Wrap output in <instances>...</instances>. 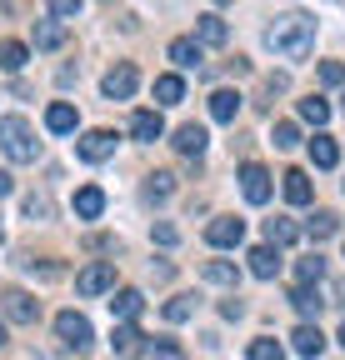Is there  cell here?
I'll return each mask as SVG.
<instances>
[{
    "label": "cell",
    "mask_w": 345,
    "mask_h": 360,
    "mask_svg": "<svg viewBox=\"0 0 345 360\" xmlns=\"http://www.w3.org/2000/svg\"><path fill=\"white\" fill-rule=\"evenodd\" d=\"M0 150H6L15 165H30V160L40 155V146H35L25 115H0Z\"/></svg>",
    "instance_id": "2"
},
{
    "label": "cell",
    "mask_w": 345,
    "mask_h": 360,
    "mask_svg": "<svg viewBox=\"0 0 345 360\" xmlns=\"http://www.w3.org/2000/svg\"><path fill=\"white\" fill-rule=\"evenodd\" d=\"M56 335H60L70 350H91V345H96V330H91V321H85L80 310H60V315H56Z\"/></svg>",
    "instance_id": "3"
},
{
    "label": "cell",
    "mask_w": 345,
    "mask_h": 360,
    "mask_svg": "<svg viewBox=\"0 0 345 360\" xmlns=\"http://www.w3.org/2000/svg\"><path fill=\"white\" fill-rule=\"evenodd\" d=\"M110 285H115V265L110 260H96V265H85L80 276H75V290L80 295H105Z\"/></svg>",
    "instance_id": "5"
},
{
    "label": "cell",
    "mask_w": 345,
    "mask_h": 360,
    "mask_svg": "<svg viewBox=\"0 0 345 360\" xmlns=\"http://www.w3.org/2000/svg\"><path fill=\"white\" fill-rule=\"evenodd\" d=\"M295 276H300V285H311V281H320V276H325V260H320V255H306V260L295 265Z\"/></svg>",
    "instance_id": "35"
},
{
    "label": "cell",
    "mask_w": 345,
    "mask_h": 360,
    "mask_svg": "<svg viewBox=\"0 0 345 360\" xmlns=\"http://www.w3.org/2000/svg\"><path fill=\"white\" fill-rule=\"evenodd\" d=\"M136 85H141V70H136L131 60H120V65L105 70V80H100L105 101H131V96H136Z\"/></svg>",
    "instance_id": "4"
},
{
    "label": "cell",
    "mask_w": 345,
    "mask_h": 360,
    "mask_svg": "<svg viewBox=\"0 0 345 360\" xmlns=\"http://www.w3.org/2000/svg\"><path fill=\"white\" fill-rule=\"evenodd\" d=\"M75 150H80V160H91V165L96 160H110L115 155V130H85Z\"/></svg>",
    "instance_id": "9"
},
{
    "label": "cell",
    "mask_w": 345,
    "mask_h": 360,
    "mask_svg": "<svg viewBox=\"0 0 345 360\" xmlns=\"http://www.w3.org/2000/svg\"><path fill=\"white\" fill-rule=\"evenodd\" d=\"M266 240L280 250V245H295L300 240V231H295V220H285V215H275V220H266Z\"/></svg>",
    "instance_id": "21"
},
{
    "label": "cell",
    "mask_w": 345,
    "mask_h": 360,
    "mask_svg": "<svg viewBox=\"0 0 345 360\" xmlns=\"http://www.w3.org/2000/svg\"><path fill=\"white\" fill-rule=\"evenodd\" d=\"M155 101H160V105H181V101H185V80H181V75H160V80H155Z\"/></svg>",
    "instance_id": "25"
},
{
    "label": "cell",
    "mask_w": 345,
    "mask_h": 360,
    "mask_svg": "<svg viewBox=\"0 0 345 360\" xmlns=\"http://www.w3.org/2000/svg\"><path fill=\"white\" fill-rule=\"evenodd\" d=\"M300 120H311V125H325V120H330V101H320V96H306V101H300Z\"/></svg>",
    "instance_id": "30"
},
{
    "label": "cell",
    "mask_w": 345,
    "mask_h": 360,
    "mask_svg": "<svg viewBox=\"0 0 345 360\" xmlns=\"http://www.w3.org/2000/svg\"><path fill=\"white\" fill-rule=\"evenodd\" d=\"M200 51H205V45H200V40H190V35L170 40V60H176L181 70H200Z\"/></svg>",
    "instance_id": "12"
},
{
    "label": "cell",
    "mask_w": 345,
    "mask_h": 360,
    "mask_svg": "<svg viewBox=\"0 0 345 360\" xmlns=\"http://www.w3.org/2000/svg\"><path fill=\"white\" fill-rule=\"evenodd\" d=\"M335 231H340V220H335L330 210H315V215L306 220V236H311V240H330Z\"/></svg>",
    "instance_id": "26"
},
{
    "label": "cell",
    "mask_w": 345,
    "mask_h": 360,
    "mask_svg": "<svg viewBox=\"0 0 345 360\" xmlns=\"http://www.w3.org/2000/svg\"><path fill=\"white\" fill-rule=\"evenodd\" d=\"M110 345H115V355H131V350L141 345V330H136V326H115Z\"/></svg>",
    "instance_id": "34"
},
{
    "label": "cell",
    "mask_w": 345,
    "mask_h": 360,
    "mask_svg": "<svg viewBox=\"0 0 345 360\" xmlns=\"http://www.w3.org/2000/svg\"><path fill=\"white\" fill-rule=\"evenodd\" d=\"M0 350H6V321H0Z\"/></svg>",
    "instance_id": "43"
},
{
    "label": "cell",
    "mask_w": 345,
    "mask_h": 360,
    "mask_svg": "<svg viewBox=\"0 0 345 360\" xmlns=\"http://www.w3.org/2000/svg\"><path fill=\"white\" fill-rule=\"evenodd\" d=\"M65 45V25L60 20H40L35 25V51H60Z\"/></svg>",
    "instance_id": "22"
},
{
    "label": "cell",
    "mask_w": 345,
    "mask_h": 360,
    "mask_svg": "<svg viewBox=\"0 0 345 360\" xmlns=\"http://www.w3.org/2000/svg\"><path fill=\"white\" fill-rule=\"evenodd\" d=\"M0 315H6V321H20V326H30L35 315H40V300H35L30 290H6V295H0Z\"/></svg>",
    "instance_id": "6"
},
{
    "label": "cell",
    "mask_w": 345,
    "mask_h": 360,
    "mask_svg": "<svg viewBox=\"0 0 345 360\" xmlns=\"http://www.w3.org/2000/svg\"><path fill=\"white\" fill-rule=\"evenodd\" d=\"M11 191H15V180H11V170H0V200H6Z\"/></svg>",
    "instance_id": "41"
},
{
    "label": "cell",
    "mask_w": 345,
    "mask_h": 360,
    "mask_svg": "<svg viewBox=\"0 0 345 360\" xmlns=\"http://www.w3.org/2000/svg\"><path fill=\"white\" fill-rule=\"evenodd\" d=\"M226 35H230V30H226L221 15H200V20H195V40H200V45H226Z\"/></svg>",
    "instance_id": "20"
},
{
    "label": "cell",
    "mask_w": 345,
    "mask_h": 360,
    "mask_svg": "<svg viewBox=\"0 0 345 360\" xmlns=\"http://www.w3.org/2000/svg\"><path fill=\"white\" fill-rule=\"evenodd\" d=\"M311 160H315V170H335V165H340L335 135H315V141H311Z\"/></svg>",
    "instance_id": "16"
},
{
    "label": "cell",
    "mask_w": 345,
    "mask_h": 360,
    "mask_svg": "<svg viewBox=\"0 0 345 360\" xmlns=\"http://www.w3.org/2000/svg\"><path fill=\"white\" fill-rule=\"evenodd\" d=\"M155 240H160V245H176V240H181V231H176L170 220H160V225H155Z\"/></svg>",
    "instance_id": "40"
},
{
    "label": "cell",
    "mask_w": 345,
    "mask_h": 360,
    "mask_svg": "<svg viewBox=\"0 0 345 360\" xmlns=\"http://www.w3.org/2000/svg\"><path fill=\"white\" fill-rule=\"evenodd\" d=\"M210 115L221 125H230L240 115V96H235V90H215V96H210Z\"/></svg>",
    "instance_id": "18"
},
{
    "label": "cell",
    "mask_w": 345,
    "mask_h": 360,
    "mask_svg": "<svg viewBox=\"0 0 345 360\" xmlns=\"http://www.w3.org/2000/svg\"><path fill=\"white\" fill-rule=\"evenodd\" d=\"M215 6H230V0H215Z\"/></svg>",
    "instance_id": "45"
},
{
    "label": "cell",
    "mask_w": 345,
    "mask_h": 360,
    "mask_svg": "<svg viewBox=\"0 0 345 360\" xmlns=\"http://www.w3.org/2000/svg\"><path fill=\"white\" fill-rule=\"evenodd\" d=\"M295 141H300V130H295L290 120H280V125H275V146H280V150H290Z\"/></svg>",
    "instance_id": "37"
},
{
    "label": "cell",
    "mask_w": 345,
    "mask_h": 360,
    "mask_svg": "<svg viewBox=\"0 0 345 360\" xmlns=\"http://www.w3.org/2000/svg\"><path fill=\"white\" fill-rule=\"evenodd\" d=\"M290 345H295V355H306V360H315V355L325 350V335H320V326H300V330L290 335Z\"/></svg>",
    "instance_id": "13"
},
{
    "label": "cell",
    "mask_w": 345,
    "mask_h": 360,
    "mask_svg": "<svg viewBox=\"0 0 345 360\" xmlns=\"http://www.w3.org/2000/svg\"><path fill=\"white\" fill-rule=\"evenodd\" d=\"M240 191H245L250 205H266V200H271V170H266V165H255V160L240 165Z\"/></svg>",
    "instance_id": "7"
},
{
    "label": "cell",
    "mask_w": 345,
    "mask_h": 360,
    "mask_svg": "<svg viewBox=\"0 0 345 360\" xmlns=\"http://www.w3.org/2000/svg\"><path fill=\"white\" fill-rule=\"evenodd\" d=\"M25 215L30 220H51V195H25Z\"/></svg>",
    "instance_id": "36"
},
{
    "label": "cell",
    "mask_w": 345,
    "mask_h": 360,
    "mask_svg": "<svg viewBox=\"0 0 345 360\" xmlns=\"http://www.w3.org/2000/svg\"><path fill=\"white\" fill-rule=\"evenodd\" d=\"M340 345H345V326H340Z\"/></svg>",
    "instance_id": "44"
},
{
    "label": "cell",
    "mask_w": 345,
    "mask_h": 360,
    "mask_svg": "<svg viewBox=\"0 0 345 360\" xmlns=\"http://www.w3.org/2000/svg\"><path fill=\"white\" fill-rule=\"evenodd\" d=\"M280 180H285V200H290V205H311L315 191H311V175H306V170H285Z\"/></svg>",
    "instance_id": "14"
},
{
    "label": "cell",
    "mask_w": 345,
    "mask_h": 360,
    "mask_svg": "<svg viewBox=\"0 0 345 360\" xmlns=\"http://www.w3.org/2000/svg\"><path fill=\"white\" fill-rule=\"evenodd\" d=\"M205 240H210V245H221V250L240 245V240H245V220H235V215H215V220L205 225Z\"/></svg>",
    "instance_id": "8"
},
{
    "label": "cell",
    "mask_w": 345,
    "mask_h": 360,
    "mask_svg": "<svg viewBox=\"0 0 345 360\" xmlns=\"http://www.w3.org/2000/svg\"><path fill=\"white\" fill-rule=\"evenodd\" d=\"M46 125H51L56 135H70V130L80 125V115H75V105H65V101H56V105L46 110Z\"/></svg>",
    "instance_id": "19"
},
{
    "label": "cell",
    "mask_w": 345,
    "mask_h": 360,
    "mask_svg": "<svg viewBox=\"0 0 345 360\" xmlns=\"http://www.w3.org/2000/svg\"><path fill=\"white\" fill-rule=\"evenodd\" d=\"M340 110H345V96H340Z\"/></svg>",
    "instance_id": "46"
},
{
    "label": "cell",
    "mask_w": 345,
    "mask_h": 360,
    "mask_svg": "<svg viewBox=\"0 0 345 360\" xmlns=\"http://www.w3.org/2000/svg\"><path fill=\"white\" fill-rule=\"evenodd\" d=\"M190 315H195V295H176V300H165V321H190Z\"/></svg>",
    "instance_id": "33"
},
{
    "label": "cell",
    "mask_w": 345,
    "mask_h": 360,
    "mask_svg": "<svg viewBox=\"0 0 345 360\" xmlns=\"http://www.w3.org/2000/svg\"><path fill=\"white\" fill-rule=\"evenodd\" d=\"M250 360H285V345L261 335V340H250Z\"/></svg>",
    "instance_id": "32"
},
{
    "label": "cell",
    "mask_w": 345,
    "mask_h": 360,
    "mask_svg": "<svg viewBox=\"0 0 345 360\" xmlns=\"http://www.w3.org/2000/svg\"><path fill=\"white\" fill-rule=\"evenodd\" d=\"M320 80H325V85H345V65H340V60H325V65H320Z\"/></svg>",
    "instance_id": "38"
},
{
    "label": "cell",
    "mask_w": 345,
    "mask_h": 360,
    "mask_svg": "<svg viewBox=\"0 0 345 360\" xmlns=\"http://www.w3.org/2000/svg\"><path fill=\"white\" fill-rule=\"evenodd\" d=\"M275 270H280V250L275 245H255L250 250V276L255 281H275Z\"/></svg>",
    "instance_id": "10"
},
{
    "label": "cell",
    "mask_w": 345,
    "mask_h": 360,
    "mask_svg": "<svg viewBox=\"0 0 345 360\" xmlns=\"http://www.w3.org/2000/svg\"><path fill=\"white\" fill-rule=\"evenodd\" d=\"M200 276H205L210 285H235V281H240V270H235V260H205Z\"/></svg>",
    "instance_id": "24"
},
{
    "label": "cell",
    "mask_w": 345,
    "mask_h": 360,
    "mask_svg": "<svg viewBox=\"0 0 345 360\" xmlns=\"http://www.w3.org/2000/svg\"><path fill=\"white\" fill-rule=\"evenodd\" d=\"M266 45H271L280 60H306V56L315 51V20L300 15V11H290V15H280V20L266 30Z\"/></svg>",
    "instance_id": "1"
},
{
    "label": "cell",
    "mask_w": 345,
    "mask_h": 360,
    "mask_svg": "<svg viewBox=\"0 0 345 360\" xmlns=\"http://www.w3.org/2000/svg\"><path fill=\"white\" fill-rule=\"evenodd\" d=\"M141 310H145V295H141V290H115V295H110V315H115V321H125V326H131Z\"/></svg>",
    "instance_id": "11"
},
{
    "label": "cell",
    "mask_w": 345,
    "mask_h": 360,
    "mask_svg": "<svg viewBox=\"0 0 345 360\" xmlns=\"http://www.w3.org/2000/svg\"><path fill=\"white\" fill-rule=\"evenodd\" d=\"M170 191H176V175H170V170L145 175V200H170Z\"/></svg>",
    "instance_id": "27"
},
{
    "label": "cell",
    "mask_w": 345,
    "mask_h": 360,
    "mask_svg": "<svg viewBox=\"0 0 345 360\" xmlns=\"http://www.w3.org/2000/svg\"><path fill=\"white\" fill-rule=\"evenodd\" d=\"M145 360H185V350L170 340V335H155V340H150V350H145Z\"/></svg>",
    "instance_id": "31"
},
{
    "label": "cell",
    "mask_w": 345,
    "mask_h": 360,
    "mask_svg": "<svg viewBox=\"0 0 345 360\" xmlns=\"http://www.w3.org/2000/svg\"><path fill=\"white\" fill-rule=\"evenodd\" d=\"M330 305H345V281H335V285H330Z\"/></svg>",
    "instance_id": "42"
},
{
    "label": "cell",
    "mask_w": 345,
    "mask_h": 360,
    "mask_svg": "<svg viewBox=\"0 0 345 360\" xmlns=\"http://www.w3.org/2000/svg\"><path fill=\"white\" fill-rule=\"evenodd\" d=\"M100 210H105V191H100V186L75 191V215H80V220H96Z\"/></svg>",
    "instance_id": "17"
},
{
    "label": "cell",
    "mask_w": 345,
    "mask_h": 360,
    "mask_svg": "<svg viewBox=\"0 0 345 360\" xmlns=\"http://www.w3.org/2000/svg\"><path fill=\"white\" fill-rule=\"evenodd\" d=\"M205 141H210V135H205L200 125H181V130H176V150H181V155H200Z\"/></svg>",
    "instance_id": "23"
},
{
    "label": "cell",
    "mask_w": 345,
    "mask_h": 360,
    "mask_svg": "<svg viewBox=\"0 0 345 360\" xmlns=\"http://www.w3.org/2000/svg\"><path fill=\"white\" fill-rule=\"evenodd\" d=\"M131 135H136V141H160V135H165V120H160V110H141L136 120H131Z\"/></svg>",
    "instance_id": "15"
},
{
    "label": "cell",
    "mask_w": 345,
    "mask_h": 360,
    "mask_svg": "<svg viewBox=\"0 0 345 360\" xmlns=\"http://www.w3.org/2000/svg\"><path fill=\"white\" fill-rule=\"evenodd\" d=\"M46 6H51V15H56V20H70V15L80 11V0H46Z\"/></svg>",
    "instance_id": "39"
},
{
    "label": "cell",
    "mask_w": 345,
    "mask_h": 360,
    "mask_svg": "<svg viewBox=\"0 0 345 360\" xmlns=\"http://www.w3.org/2000/svg\"><path fill=\"white\" fill-rule=\"evenodd\" d=\"M25 60H30V51L20 40H0V70H20Z\"/></svg>",
    "instance_id": "29"
},
{
    "label": "cell",
    "mask_w": 345,
    "mask_h": 360,
    "mask_svg": "<svg viewBox=\"0 0 345 360\" xmlns=\"http://www.w3.org/2000/svg\"><path fill=\"white\" fill-rule=\"evenodd\" d=\"M290 305H295V310H300V315L311 321V315H320V305H325V300H320V295H315L311 285H295V290H290Z\"/></svg>",
    "instance_id": "28"
}]
</instances>
